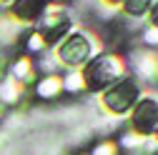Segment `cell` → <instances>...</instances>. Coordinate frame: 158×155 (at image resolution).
I'll list each match as a JSON object with an SVG mask.
<instances>
[{
	"label": "cell",
	"mask_w": 158,
	"mask_h": 155,
	"mask_svg": "<svg viewBox=\"0 0 158 155\" xmlns=\"http://www.w3.org/2000/svg\"><path fill=\"white\" fill-rule=\"evenodd\" d=\"M126 75V60L118 53H101L93 60H88L81 70L83 85L90 93H103L113 83H118Z\"/></svg>",
	"instance_id": "6da1fadb"
},
{
	"label": "cell",
	"mask_w": 158,
	"mask_h": 155,
	"mask_svg": "<svg viewBox=\"0 0 158 155\" xmlns=\"http://www.w3.org/2000/svg\"><path fill=\"white\" fill-rule=\"evenodd\" d=\"M141 80H135L131 75H123L118 83L103 90V108L110 115H126L133 110V105L141 100Z\"/></svg>",
	"instance_id": "7a4b0ae2"
},
{
	"label": "cell",
	"mask_w": 158,
	"mask_h": 155,
	"mask_svg": "<svg viewBox=\"0 0 158 155\" xmlns=\"http://www.w3.org/2000/svg\"><path fill=\"white\" fill-rule=\"evenodd\" d=\"M70 28H73V20L65 13V8L55 5V3H48L45 13L38 18V23H35L33 30L43 38L45 48H50V45H58L65 35H70Z\"/></svg>",
	"instance_id": "3957f363"
},
{
	"label": "cell",
	"mask_w": 158,
	"mask_h": 155,
	"mask_svg": "<svg viewBox=\"0 0 158 155\" xmlns=\"http://www.w3.org/2000/svg\"><path fill=\"white\" fill-rule=\"evenodd\" d=\"M93 55V40L85 33H70L65 35L55 48V60L63 63L68 70H81Z\"/></svg>",
	"instance_id": "277c9868"
},
{
	"label": "cell",
	"mask_w": 158,
	"mask_h": 155,
	"mask_svg": "<svg viewBox=\"0 0 158 155\" xmlns=\"http://www.w3.org/2000/svg\"><path fill=\"white\" fill-rule=\"evenodd\" d=\"M131 125H133V133L143 135H153L158 130V100L156 98H141L135 105H133V113H131Z\"/></svg>",
	"instance_id": "5b68a950"
},
{
	"label": "cell",
	"mask_w": 158,
	"mask_h": 155,
	"mask_svg": "<svg viewBox=\"0 0 158 155\" xmlns=\"http://www.w3.org/2000/svg\"><path fill=\"white\" fill-rule=\"evenodd\" d=\"M131 60H133L135 75L141 78V80L158 85V53H153V50H135L131 55Z\"/></svg>",
	"instance_id": "8992f818"
},
{
	"label": "cell",
	"mask_w": 158,
	"mask_h": 155,
	"mask_svg": "<svg viewBox=\"0 0 158 155\" xmlns=\"http://www.w3.org/2000/svg\"><path fill=\"white\" fill-rule=\"evenodd\" d=\"M50 0H13L10 18L20 23H38V18L45 13Z\"/></svg>",
	"instance_id": "52a82bcc"
},
{
	"label": "cell",
	"mask_w": 158,
	"mask_h": 155,
	"mask_svg": "<svg viewBox=\"0 0 158 155\" xmlns=\"http://www.w3.org/2000/svg\"><path fill=\"white\" fill-rule=\"evenodd\" d=\"M35 93L40 95V98H45V100L55 98V95H60V93H63V80H60V75H58V73H48V75H43L40 80H38Z\"/></svg>",
	"instance_id": "ba28073f"
},
{
	"label": "cell",
	"mask_w": 158,
	"mask_h": 155,
	"mask_svg": "<svg viewBox=\"0 0 158 155\" xmlns=\"http://www.w3.org/2000/svg\"><path fill=\"white\" fill-rule=\"evenodd\" d=\"M20 95H23V83H18L13 75L8 78L5 83H0V103L13 105V103L20 100Z\"/></svg>",
	"instance_id": "9c48e42d"
},
{
	"label": "cell",
	"mask_w": 158,
	"mask_h": 155,
	"mask_svg": "<svg viewBox=\"0 0 158 155\" xmlns=\"http://www.w3.org/2000/svg\"><path fill=\"white\" fill-rule=\"evenodd\" d=\"M121 5H123V13L128 18H143V15H148L153 0H123Z\"/></svg>",
	"instance_id": "30bf717a"
},
{
	"label": "cell",
	"mask_w": 158,
	"mask_h": 155,
	"mask_svg": "<svg viewBox=\"0 0 158 155\" xmlns=\"http://www.w3.org/2000/svg\"><path fill=\"white\" fill-rule=\"evenodd\" d=\"M63 90H68V93H78V90H85V85H83V78H81V70H68L63 78Z\"/></svg>",
	"instance_id": "8fae6325"
},
{
	"label": "cell",
	"mask_w": 158,
	"mask_h": 155,
	"mask_svg": "<svg viewBox=\"0 0 158 155\" xmlns=\"http://www.w3.org/2000/svg\"><path fill=\"white\" fill-rule=\"evenodd\" d=\"M93 155H118V148H115V143H101Z\"/></svg>",
	"instance_id": "7c38bea8"
},
{
	"label": "cell",
	"mask_w": 158,
	"mask_h": 155,
	"mask_svg": "<svg viewBox=\"0 0 158 155\" xmlns=\"http://www.w3.org/2000/svg\"><path fill=\"white\" fill-rule=\"evenodd\" d=\"M148 20H151V28H158V0H153V5L148 10Z\"/></svg>",
	"instance_id": "4fadbf2b"
},
{
	"label": "cell",
	"mask_w": 158,
	"mask_h": 155,
	"mask_svg": "<svg viewBox=\"0 0 158 155\" xmlns=\"http://www.w3.org/2000/svg\"><path fill=\"white\" fill-rule=\"evenodd\" d=\"M101 3H103V5H110V8H113V5H121L123 0H101Z\"/></svg>",
	"instance_id": "5bb4252c"
},
{
	"label": "cell",
	"mask_w": 158,
	"mask_h": 155,
	"mask_svg": "<svg viewBox=\"0 0 158 155\" xmlns=\"http://www.w3.org/2000/svg\"><path fill=\"white\" fill-rule=\"evenodd\" d=\"M0 3H13V0H0Z\"/></svg>",
	"instance_id": "9a60e30c"
},
{
	"label": "cell",
	"mask_w": 158,
	"mask_h": 155,
	"mask_svg": "<svg viewBox=\"0 0 158 155\" xmlns=\"http://www.w3.org/2000/svg\"><path fill=\"white\" fill-rule=\"evenodd\" d=\"M0 115H3V105H0Z\"/></svg>",
	"instance_id": "2e32d148"
},
{
	"label": "cell",
	"mask_w": 158,
	"mask_h": 155,
	"mask_svg": "<svg viewBox=\"0 0 158 155\" xmlns=\"http://www.w3.org/2000/svg\"><path fill=\"white\" fill-rule=\"evenodd\" d=\"M156 135H158V130H156Z\"/></svg>",
	"instance_id": "e0dca14e"
}]
</instances>
